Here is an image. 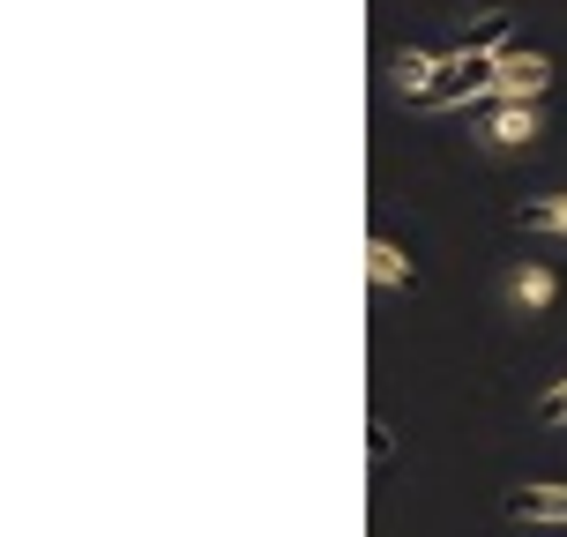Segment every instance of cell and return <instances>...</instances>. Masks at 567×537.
<instances>
[{
    "mask_svg": "<svg viewBox=\"0 0 567 537\" xmlns=\"http://www.w3.org/2000/svg\"><path fill=\"white\" fill-rule=\"evenodd\" d=\"M478 142L493 157H523L545 142V105H485L478 113Z\"/></svg>",
    "mask_w": 567,
    "mask_h": 537,
    "instance_id": "6da1fadb",
    "label": "cell"
},
{
    "mask_svg": "<svg viewBox=\"0 0 567 537\" xmlns=\"http://www.w3.org/2000/svg\"><path fill=\"white\" fill-rule=\"evenodd\" d=\"M545 90H553V60L545 53H508V60H493V75H485L493 105H538Z\"/></svg>",
    "mask_w": 567,
    "mask_h": 537,
    "instance_id": "7a4b0ae2",
    "label": "cell"
},
{
    "mask_svg": "<svg viewBox=\"0 0 567 537\" xmlns=\"http://www.w3.org/2000/svg\"><path fill=\"white\" fill-rule=\"evenodd\" d=\"M560 299V277H553V261H508V277H501V307L515 313H545Z\"/></svg>",
    "mask_w": 567,
    "mask_h": 537,
    "instance_id": "3957f363",
    "label": "cell"
},
{
    "mask_svg": "<svg viewBox=\"0 0 567 537\" xmlns=\"http://www.w3.org/2000/svg\"><path fill=\"white\" fill-rule=\"evenodd\" d=\"M508 523H560L567 530V485H508Z\"/></svg>",
    "mask_w": 567,
    "mask_h": 537,
    "instance_id": "277c9868",
    "label": "cell"
},
{
    "mask_svg": "<svg viewBox=\"0 0 567 537\" xmlns=\"http://www.w3.org/2000/svg\"><path fill=\"white\" fill-rule=\"evenodd\" d=\"M367 277H373V291H419L411 255H403V247H389V239H373V247H367Z\"/></svg>",
    "mask_w": 567,
    "mask_h": 537,
    "instance_id": "5b68a950",
    "label": "cell"
},
{
    "mask_svg": "<svg viewBox=\"0 0 567 537\" xmlns=\"http://www.w3.org/2000/svg\"><path fill=\"white\" fill-rule=\"evenodd\" d=\"M515 225L530 231V239H567V195H530L515 209Z\"/></svg>",
    "mask_w": 567,
    "mask_h": 537,
    "instance_id": "8992f818",
    "label": "cell"
},
{
    "mask_svg": "<svg viewBox=\"0 0 567 537\" xmlns=\"http://www.w3.org/2000/svg\"><path fill=\"white\" fill-rule=\"evenodd\" d=\"M538 425H567V373L538 396Z\"/></svg>",
    "mask_w": 567,
    "mask_h": 537,
    "instance_id": "52a82bcc",
    "label": "cell"
}]
</instances>
